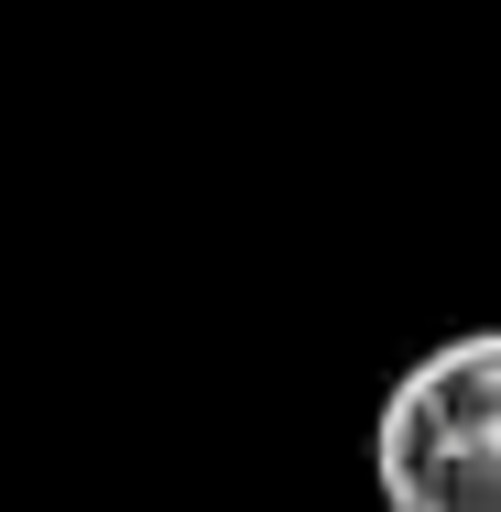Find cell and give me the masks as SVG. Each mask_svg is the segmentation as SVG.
Wrapping results in <instances>:
<instances>
[{
  "instance_id": "cell-1",
  "label": "cell",
  "mask_w": 501,
  "mask_h": 512,
  "mask_svg": "<svg viewBox=\"0 0 501 512\" xmlns=\"http://www.w3.org/2000/svg\"><path fill=\"white\" fill-rule=\"evenodd\" d=\"M382 512H501V327H458L371 414Z\"/></svg>"
}]
</instances>
